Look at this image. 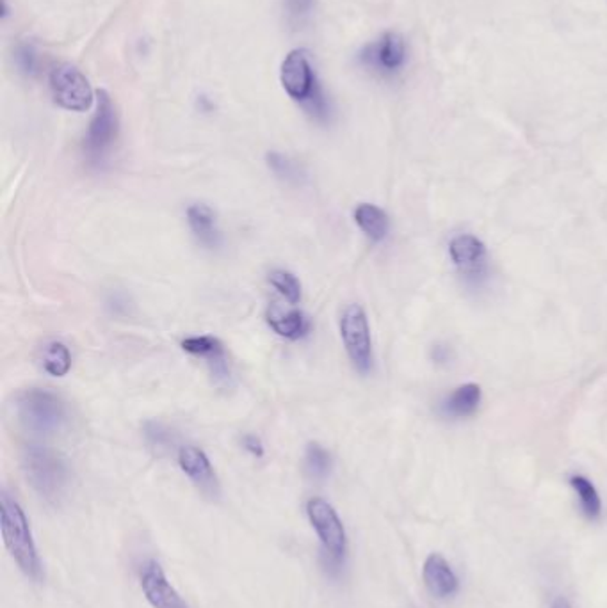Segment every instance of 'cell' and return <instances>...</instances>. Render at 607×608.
Returning <instances> with one entry per match:
<instances>
[{"instance_id":"15","label":"cell","mask_w":607,"mask_h":608,"mask_svg":"<svg viewBox=\"0 0 607 608\" xmlns=\"http://www.w3.org/2000/svg\"><path fill=\"white\" fill-rule=\"evenodd\" d=\"M182 349L192 356L207 360L210 372L216 377L218 382H229L230 369H229L225 347L218 338L209 336V334L191 336L182 342Z\"/></svg>"},{"instance_id":"27","label":"cell","mask_w":607,"mask_h":608,"mask_svg":"<svg viewBox=\"0 0 607 608\" xmlns=\"http://www.w3.org/2000/svg\"><path fill=\"white\" fill-rule=\"evenodd\" d=\"M453 349L447 343H435L431 347V360L436 365H449L453 360Z\"/></svg>"},{"instance_id":"14","label":"cell","mask_w":607,"mask_h":608,"mask_svg":"<svg viewBox=\"0 0 607 608\" xmlns=\"http://www.w3.org/2000/svg\"><path fill=\"white\" fill-rule=\"evenodd\" d=\"M483 390L475 382H465L447 393L438 404V415L447 420H467L481 406Z\"/></svg>"},{"instance_id":"16","label":"cell","mask_w":607,"mask_h":608,"mask_svg":"<svg viewBox=\"0 0 607 608\" xmlns=\"http://www.w3.org/2000/svg\"><path fill=\"white\" fill-rule=\"evenodd\" d=\"M187 223L191 232L205 247L216 249L221 244V234L218 230L216 214L209 205L194 203L187 208Z\"/></svg>"},{"instance_id":"23","label":"cell","mask_w":607,"mask_h":608,"mask_svg":"<svg viewBox=\"0 0 607 608\" xmlns=\"http://www.w3.org/2000/svg\"><path fill=\"white\" fill-rule=\"evenodd\" d=\"M15 63L24 75L34 77L40 72V52L36 45L31 42L18 43L15 50Z\"/></svg>"},{"instance_id":"18","label":"cell","mask_w":607,"mask_h":608,"mask_svg":"<svg viewBox=\"0 0 607 608\" xmlns=\"http://www.w3.org/2000/svg\"><path fill=\"white\" fill-rule=\"evenodd\" d=\"M268 321H269V326L273 328L277 334H280L283 338H289V340H298V338L305 336L310 329L308 319L298 310L283 312V310L275 306V308L269 310Z\"/></svg>"},{"instance_id":"8","label":"cell","mask_w":607,"mask_h":608,"mask_svg":"<svg viewBox=\"0 0 607 608\" xmlns=\"http://www.w3.org/2000/svg\"><path fill=\"white\" fill-rule=\"evenodd\" d=\"M50 90L54 101L73 112H84L93 105V90L88 79L72 64L54 68L50 75Z\"/></svg>"},{"instance_id":"9","label":"cell","mask_w":607,"mask_h":608,"mask_svg":"<svg viewBox=\"0 0 607 608\" xmlns=\"http://www.w3.org/2000/svg\"><path fill=\"white\" fill-rule=\"evenodd\" d=\"M280 81L287 94L305 105L323 88L316 77L307 50H292L281 63Z\"/></svg>"},{"instance_id":"7","label":"cell","mask_w":607,"mask_h":608,"mask_svg":"<svg viewBox=\"0 0 607 608\" xmlns=\"http://www.w3.org/2000/svg\"><path fill=\"white\" fill-rule=\"evenodd\" d=\"M307 516L318 532L323 552L331 564L338 565L346 557L348 536L337 511L323 498H312L307 504Z\"/></svg>"},{"instance_id":"19","label":"cell","mask_w":607,"mask_h":608,"mask_svg":"<svg viewBox=\"0 0 607 608\" xmlns=\"http://www.w3.org/2000/svg\"><path fill=\"white\" fill-rule=\"evenodd\" d=\"M570 487L577 495L581 513L590 521H597L602 516V498L595 487V484L584 475H572L568 478Z\"/></svg>"},{"instance_id":"17","label":"cell","mask_w":607,"mask_h":608,"mask_svg":"<svg viewBox=\"0 0 607 608\" xmlns=\"http://www.w3.org/2000/svg\"><path fill=\"white\" fill-rule=\"evenodd\" d=\"M355 221L358 228L373 242H381L390 232V219L387 212L373 203H360L355 208Z\"/></svg>"},{"instance_id":"21","label":"cell","mask_w":607,"mask_h":608,"mask_svg":"<svg viewBox=\"0 0 607 608\" xmlns=\"http://www.w3.org/2000/svg\"><path fill=\"white\" fill-rule=\"evenodd\" d=\"M333 467L331 456L319 443H310L305 452V471L314 480H325Z\"/></svg>"},{"instance_id":"6","label":"cell","mask_w":607,"mask_h":608,"mask_svg":"<svg viewBox=\"0 0 607 608\" xmlns=\"http://www.w3.org/2000/svg\"><path fill=\"white\" fill-rule=\"evenodd\" d=\"M449 258L470 288H481L490 278L488 249L475 235H455L449 242Z\"/></svg>"},{"instance_id":"4","label":"cell","mask_w":607,"mask_h":608,"mask_svg":"<svg viewBox=\"0 0 607 608\" xmlns=\"http://www.w3.org/2000/svg\"><path fill=\"white\" fill-rule=\"evenodd\" d=\"M18 417L25 429L36 434H52L63 427L66 410L52 391L29 390L18 399Z\"/></svg>"},{"instance_id":"26","label":"cell","mask_w":607,"mask_h":608,"mask_svg":"<svg viewBox=\"0 0 607 608\" xmlns=\"http://www.w3.org/2000/svg\"><path fill=\"white\" fill-rule=\"evenodd\" d=\"M314 0H287V9L290 14V20L301 22L312 9Z\"/></svg>"},{"instance_id":"3","label":"cell","mask_w":607,"mask_h":608,"mask_svg":"<svg viewBox=\"0 0 607 608\" xmlns=\"http://www.w3.org/2000/svg\"><path fill=\"white\" fill-rule=\"evenodd\" d=\"M358 64L379 79H396L408 64L406 40L394 31L381 34L358 52Z\"/></svg>"},{"instance_id":"29","label":"cell","mask_w":607,"mask_h":608,"mask_svg":"<svg viewBox=\"0 0 607 608\" xmlns=\"http://www.w3.org/2000/svg\"><path fill=\"white\" fill-rule=\"evenodd\" d=\"M551 608H573V607L570 605V602H568L566 598H556V600L553 602V605H551Z\"/></svg>"},{"instance_id":"12","label":"cell","mask_w":607,"mask_h":608,"mask_svg":"<svg viewBox=\"0 0 607 608\" xmlns=\"http://www.w3.org/2000/svg\"><path fill=\"white\" fill-rule=\"evenodd\" d=\"M179 465L205 497L216 498L220 495L218 477L203 450L196 447H182L179 452Z\"/></svg>"},{"instance_id":"24","label":"cell","mask_w":607,"mask_h":608,"mask_svg":"<svg viewBox=\"0 0 607 608\" xmlns=\"http://www.w3.org/2000/svg\"><path fill=\"white\" fill-rule=\"evenodd\" d=\"M269 281L290 304H296V303L301 301V283L298 281L294 275L279 269V271L271 273Z\"/></svg>"},{"instance_id":"22","label":"cell","mask_w":607,"mask_h":608,"mask_svg":"<svg viewBox=\"0 0 607 608\" xmlns=\"http://www.w3.org/2000/svg\"><path fill=\"white\" fill-rule=\"evenodd\" d=\"M268 166L280 180L287 184H301L307 177L303 168L296 160H292L290 157L283 153H277V151L268 153Z\"/></svg>"},{"instance_id":"13","label":"cell","mask_w":607,"mask_h":608,"mask_svg":"<svg viewBox=\"0 0 607 608\" xmlns=\"http://www.w3.org/2000/svg\"><path fill=\"white\" fill-rule=\"evenodd\" d=\"M422 578L426 589L436 600H447L455 596L460 589V580L456 573L440 554H431L426 559L422 567Z\"/></svg>"},{"instance_id":"20","label":"cell","mask_w":607,"mask_h":608,"mask_svg":"<svg viewBox=\"0 0 607 608\" xmlns=\"http://www.w3.org/2000/svg\"><path fill=\"white\" fill-rule=\"evenodd\" d=\"M44 367L54 377H64L72 369V354L63 342H52L44 352Z\"/></svg>"},{"instance_id":"25","label":"cell","mask_w":607,"mask_h":608,"mask_svg":"<svg viewBox=\"0 0 607 608\" xmlns=\"http://www.w3.org/2000/svg\"><path fill=\"white\" fill-rule=\"evenodd\" d=\"M144 438L153 449H170L173 445L171 430L161 421H146L144 423Z\"/></svg>"},{"instance_id":"10","label":"cell","mask_w":607,"mask_h":608,"mask_svg":"<svg viewBox=\"0 0 607 608\" xmlns=\"http://www.w3.org/2000/svg\"><path fill=\"white\" fill-rule=\"evenodd\" d=\"M118 138V116L114 105L105 92H98L96 111L90 123L84 150L92 162H100L113 148Z\"/></svg>"},{"instance_id":"28","label":"cell","mask_w":607,"mask_h":608,"mask_svg":"<svg viewBox=\"0 0 607 608\" xmlns=\"http://www.w3.org/2000/svg\"><path fill=\"white\" fill-rule=\"evenodd\" d=\"M242 447L246 452H250L255 458H262L264 456V445L260 441V438H257L255 434H246L242 438Z\"/></svg>"},{"instance_id":"1","label":"cell","mask_w":607,"mask_h":608,"mask_svg":"<svg viewBox=\"0 0 607 608\" xmlns=\"http://www.w3.org/2000/svg\"><path fill=\"white\" fill-rule=\"evenodd\" d=\"M0 528L7 552L33 580L42 578V564L25 513L5 491L0 497Z\"/></svg>"},{"instance_id":"11","label":"cell","mask_w":607,"mask_h":608,"mask_svg":"<svg viewBox=\"0 0 607 608\" xmlns=\"http://www.w3.org/2000/svg\"><path fill=\"white\" fill-rule=\"evenodd\" d=\"M141 587L148 603L153 608H189L182 596L168 582L159 562L144 564L141 571Z\"/></svg>"},{"instance_id":"5","label":"cell","mask_w":607,"mask_h":608,"mask_svg":"<svg viewBox=\"0 0 607 608\" xmlns=\"http://www.w3.org/2000/svg\"><path fill=\"white\" fill-rule=\"evenodd\" d=\"M340 336L346 352L360 374L373 371V338L367 315L360 304H349L340 317Z\"/></svg>"},{"instance_id":"2","label":"cell","mask_w":607,"mask_h":608,"mask_svg":"<svg viewBox=\"0 0 607 608\" xmlns=\"http://www.w3.org/2000/svg\"><path fill=\"white\" fill-rule=\"evenodd\" d=\"M24 469L33 489L48 502H55L68 484V465L54 450L29 445L24 452Z\"/></svg>"}]
</instances>
